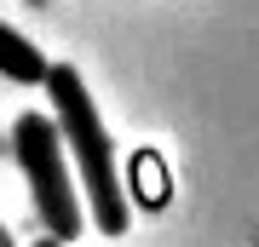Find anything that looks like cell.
<instances>
[{
  "mask_svg": "<svg viewBox=\"0 0 259 247\" xmlns=\"http://www.w3.org/2000/svg\"><path fill=\"white\" fill-rule=\"evenodd\" d=\"M0 75H6V81H18V86H47L52 64L40 58L35 40H23L12 23H0Z\"/></svg>",
  "mask_w": 259,
  "mask_h": 247,
  "instance_id": "obj_3",
  "label": "cell"
},
{
  "mask_svg": "<svg viewBox=\"0 0 259 247\" xmlns=\"http://www.w3.org/2000/svg\"><path fill=\"white\" fill-rule=\"evenodd\" d=\"M18 167H23V178H29L35 213L47 219V236L52 241H75V236H81V202H75V178H69V167H64L58 121L18 115Z\"/></svg>",
  "mask_w": 259,
  "mask_h": 247,
  "instance_id": "obj_2",
  "label": "cell"
},
{
  "mask_svg": "<svg viewBox=\"0 0 259 247\" xmlns=\"http://www.w3.org/2000/svg\"><path fill=\"white\" fill-rule=\"evenodd\" d=\"M47 92H52L58 138H64L69 161L81 167L87 195H93V219H98V230H104V236H121L133 213H127V195H121V178H115V150H110V127L98 121L93 92H87V81H81L69 64H52Z\"/></svg>",
  "mask_w": 259,
  "mask_h": 247,
  "instance_id": "obj_1",
  "label": "cell"
},
{
  "mask_svg": "<svg viewBox=\"0 0 259 247\" xmlns=\"http://www.w3.org/2000/svg\"><path fill=\"white\" fill-rule=\"evenodd\" d=\"M0 247H12V241H6V230H0Z\"/></svg>",
  "mask_w": 259,
  "mask_h": 247,
  "instance_id": "obj_6",
  "label": "cell"
},
{
  "mask_svg": "<svg viewBox=\"0 0 259 247\" xmlns=\"http://www.w3.org/2000/svg\"><path fill=\"white\" fill-rule=\"evenodd\" d=\"M35 247H58V241H52V236H47V241H35Z\"/></svg>",
  "mask_w": 259,
  "mask_h": 247,
  "instance_id": "obj_5",
  "label": "cell"
},
{
  "mask_svg": "<svg viewBox=\"0 0 259 247\" xmlns=\"http://www.w3.org/2000/svg\"><path fill=\"white\" fill-rule=\"evenodd\" d=\"M139 167H144V202H150V207H161V202H167V178H161V156H150V150H144V156H139Z\"/></svg>",
  "mask_w": 259,
  "mask_h": 247,
  "instance_id": "obj_4",
  "label": "cell"
}]
</instances>
